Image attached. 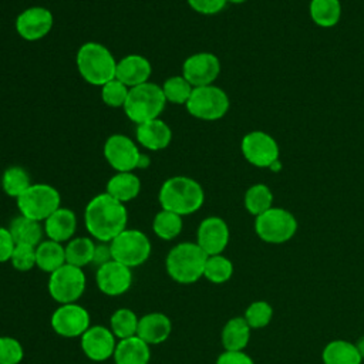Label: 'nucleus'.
<instances>
[{"label": "nucleus", "instance_id": "nucleus-1", "mask_svg": "<svg viewBox=\"0 0 364 364\" xmlns=\"http://www.w3.org/2000/svg\"><path fill=\"white\" fill-rule=\"evenodd\" d=\"M128 210L125 203L117 200L107 192L90 199L84 209V223L92 239L109 243L117 235L127 229Z\"/></svg>", "mask_w": 364, "mask_h": 364}, {"label": "nucleus", "instance_id": "nucleus-2", "mask_svg": "<svg viewBox=\"0 0 364 364\" xmlns=\"http://www.w3.org/2000/svg\"><path fill=\"white\" fill-rule=\"evenodd\" d=\"M158 200L162 209L185 216L202 208L205 192L198 181L178 175L164 181L158 192Z\"/></svg>", "mask_w": 364, "mask_h": 364}, {"label": "nucleus", "instance_id": "nucleus-3", "mask_svg": "<svg viewBox=\"0 0 364 364\" xmlns=\"http://www.w3.org/2000/svg\"><path fill=\"white\" fill-rule=\"evenodd\" d=\"M117 60L101 43L87 41L84 43L75 55V64L80 75L91 85L102 87L108 81L115 78Z\"/></svg>", "mask_w": 364, "mask_h": 364}, {"label": "nucleus", "instance_id": "nucleus-4", "mask_svg": "<svg viewBox=\"0 0 364 364\" xmlns=\"http://www.w3.org/2000/svg\"><path fill=\"white\" fill-rule=\"evenodd\" d=\"M208 255L196 242L175 245L165 257L168 276L179 284H192L203 277Z\"/></svg>", "mask_w": 364, "mask_h": 364}, {"label": "nucleus", "instance_id": "nucleus-5", "mask_svg": "<svg viewBox=\"0 0 364 364\" xmlns=\"http://www.w3.org/2000/svg\"><path fill=\"white\" fill-rule=\"evenodd\" d=\"M166 100L161 85L155 82H144L141 85L129 88L124 112L129 121L136 125L159 118L165 109Z\"/></svg>", "mask_w": 364, "mask_h": 364}, {"label": "nucleus", "instance_id": "nucleus-6", "mask_svg": "<svg viewBox=\"0 0 364 364\" xmlns=\"http://www.w3.org/2000/svg\"><path fill=\"white\" fill-rule=\"evenodd\" d=\"M16 200L20 215L37 222H44L61 206L60 192L48 183H31Z\"/></svg>", "mask_w": 364, "mask_h": 364}, {"label": "nucleus", "instance_id": "nucleus-7", "mask_svg": "<svg viewBox=\"0 0 364 364\" xmlns=\"http://www.w3.org/2000/svg\"><path fill=\"white\" fill-rule=\"evenodd\" d=\"M109 247L112 260H117L129 269L144 264L149 259L152 250L151 240L142 230L128 228L109 242Z\"/></svg>", "mask_w": 364, "mask_h": 364}, {"label": "nucleus", "instance_id": "nucleus-8", "mask_svg": "<svg viewBox=\"0 0 364 364\" xmlns=\"http://www.w3.org/2000/svg\"><path fill=\"white\" fill-rule=\"evenodd\" d=\"M229 105L228 94L213 84L193 87L192 94L185 104L186 111L202 121L220 119L228 112Z\"/></svg>", "mask_w": 364, "mask_h": 364}, {"label": "nucleus", "instance_id": "nucleus-9", "mask_svg": "<svg viewBox=\"0 0 364 364\" xmlns=\"http://www.w3.org/2000/svg\"><path fill=\"white\" fill-rule=\"evenodd\" d=\"M87 287V277L81 267L63 264L48 276V294L58 304L77 303Z\"/></svg>", "mask_w": 364, "mask_h": 364}, {"label": "nucleus", "instance_id": "nucleus-10", "mask_svg": "<svg viewBox=\"0 0 364 364\" xmlns=\"http://www.w3.org/2000/svg\"><path fill=\"white\" fill-rule=\"evenodd\" d=\"M255 230L266 243H284L290 240L297 230V220L289 210L283 208H270L256 216Z\"/></svg>", "mask_w": 364, "mask_h": 364}, {"label": "nucleus", "instance_id": "nucleus-11", "mask_svg": "<svg viewBox=\"0 0 364 364\" xmlns=\"http://www.w3.org/2000/svg\"><path fill=\"white\" fill-rule=\"evenodd\" d=\"M51 328L55 334L74 338L81 337L91 326V317L85 307L78 303L60 304L51 314Z\"/></svg>", "mask_w": 364, "mask_h": 364}, {"label": "nucleus", "instance_id": "nucleus-12", "mask_svg": "<svg viewBox=\"0 0 364 364\" xmlns=\"http://www.w3.org/2000/svg\"><path fill=\"white\" fill-rule=\"evenodd\" d=\"M102 154L105 161L117 172H132L139 168L141 151L138 145L127 135L114 134L107 138Z\"/></svg>", "mask_w": 364, "mask_h": 364}, {"label": "nucleus", "instance_id": "nucleus-13", "mask_svg": "<svg viewBox=\"0 0 364 364\" xmlns=\"http://www.w3.org/2000/svg\"><path fill=\"white\" fill-rule=\"evenodd\" d=\"M240 149L247 162L257 168H270L279 161V146L273 136L263 131H252L242 139Z\"/></svg>", "mask_w": 364, "mask_h": 364}, {"label": "nucleus", "instance_id": "nucleus-14", "mask_svg": "<svg viewBox=\"0 0 364 364\" xmlns=\"http://www.w3.org/2000/svg\"><path fill=\"white\" fill-rule=\"evenodd\" d=\"M53 13L43 6H33L23 10L16 18V31L26 41H38L53 28Z\"/></svg>", "mask_w": 364, "mask_h": 364}, {"label": "nucleus", "instance_id": "nucleus-15", "mask_svg": "<svg viewBox=\"0 0 364 364\" xmlns=\"http://www.w3.org/2000/svg\"><path fill=\"white\" fill-rule=\"evenodd\" d=\"M220 61L208 51H200L189 55L182 64V75L192 87L210 85L219 77Z\"/></svg>", "mask_w": 364, "mask_h": 364}, {"label": "nucleus", "instance_id": "nucleus-16", "mask_svg": "<svg viewBox=\"0 0 364 364\" xmlns=\"http://www.w3.org/2000/svg\"><path fill=\"white\" fill-rule=\"evenodd\" d=\"M95 283L105 296H121L131 289L132 269L117 260H109L97 267Z\"/></svg>", "mask_w": 364, "mask_h": 364}, {"label": "nucleus", "instance_id": "nucleus-17", "mask_svg": "<svg viewBox=\"0 0 364 364\" xmlns=\"http://www.w3.org/2000/svg\"><path fill=\"white\" fill-rule=\"evenodd\" d=\"M117 343V337L109 327L101 324L90 326L88 330L80 337V346L84 355L97 363L112 358Z\"/></svg>", "mask_w": 364, "mask_h": 364}, {"label": "nucleus", "instance_id": "nucleus-18", "mask_svg": "<svg viewBox=\"0 0 364 364\" xmlns=\"http://www.w3.org/2000/svg\"><path fill=\"white\" fill-rule=\"evenodd\" d=\"M229 226L219 216L205 218L196 230V243L208 255H220L229 243Z\"/></svg>", "mask_w": 364, "mask_h": 364}, {"label": "nucleus", "instance_id": "nucleus-19", "mask_svg": "<svg viewBox=\"0 0 364 364\" xmlns=\"http://www.w3.org/2000/svg\"><path fill=\"white\" fill-rule=\"evenodd\" d=\"M152 74V65L149 60L141 54H128L117 63L115 78L132 88L148 82Z\"/></svg>", "mask_w": 364, "mask_h": 364}, {"label": "nucleus", "instance_id": "nucleus-20", "mask_svg": "<svg viewBox=\"0 0 364 364\" xmlns=\"http://www.w3.org/2000/svg\"><path fill=\"white\" fill-rule=\"evenodd\" d=\"M43 223L44 235L47 239L60 243H67L71 240L77 230V216L74 210L64 206H60Z\"/></svg>", "mask_w": 364, "mask_h": 364}, {"label": "nucleus", "instance_id": "nucleus-21", "mask_svg": "<svg viewBox=\"0 0 364 364\" xmlns=\"http://www.w3.org/2000/svg\"><path fill=\"white\" fill-rule=\"evenodd\" d=\"M172 331L171 318L159 311L146 313L139 317L136 336L149 346H158L168 340Z\"/></svg>", "mask_w": 364, "mask_h": 364}, {"label": "nucleus", "instance_id": "nucleus-22", "mask_svg": "<svg viewBox=\"0 0 364 364\" xmlns=\"http://www.w3.org/2000/svg\"><path fill=\"white\" fill-rule=\"evenodd\" d=\"M135 138L148 151H161L171 144L172 131L161 118H155L136 125Z\"/></svg>", "mask_w": 364, "mask_h": 364}, {"label": "nucleus", "instance_id": "nucleus-23", "mask_svg": "<svg viewBox=\"0 0 364 364\" xmlns=\"http://www.w3.org/2000/svg\"><path fill=\"white\" fill-rule=\"evenodd\" d=\"M115 364H148L151 360V346L138 336L118 340L114 351Z\"/></svg>", "mask_w": 364, "mask_h": 364}, {"label": "nucleus", "instance_id": "nucleus-24", "mask_svg": "<svg viewBox=\"0 0 364 364\" xmlns=\"http://www.w3.org/2000/svg\"><path fill=\"white\" fill-rule=\"evenodd\" d=\"M250 330L245 317L236 316L229 318L220 333L223 348L228 351H243L249 344Z\"/></svg>", "mask_w": 364, "mask_h": 364}, {"label": "nucleus", "instance_id": "nucleus-25", "mask_svg": "<svg viewBox=\"0 0 364 364\" xmlns=\"http://www.w3.org/2000/svg\"><path fill=\"white\" fill-rule=\"evenodd\" d=\"M105 192L117 200L127 203L141 192V179L134 172H117L107 182Z\"/></svg>", "mask_w": 364, "mask_h": 364}, {"label": "nucleus", "instance_id": "nucleus-26", "mask_svg": "<svg viewBox=\"0 0 364 364\" xmlns=\"http://www.w3.org/2000/svg\"><path fill=\"white\" fill-rule=\"evenodd\" d=\"M63 264H65V247L63 243L46 239L36 246V267L50 274Z\"/></svg>", "mask_w": 364, "mask_h": 364}, {"label": "nucleus", "instance_id": "nucleus-27", "mask_svg": "<svg viewBox=\"0 0 364 364\" xmlns=\"http://www.w3.org/2000/svg\"><path fill=\"white\" fill-rule=\"evenodd\" d=\"M9 230L16 245L21 243V245L37 246L43 240V235H44V228L41 226V222L33 220L23 215H18L14 219H11L9 225Z\"/></svg>", "mask_w": 364, "mask_h": 364}, {"label": "nucleus", "instance_id": "nucleus-28", "mask_svg": "<svg viewBox=\"0 0 364 364\" xmlns=\"http://www.w3.org/2000/svg\"><path fill=\"white\" fill-rule=\"evenodd\" d=\"M324 364H361L363 358L354 343L347 340L330 341L321 353Z\"/></svg>", "mask_w": 364, "mask_h": 364}, {"label": "nucleus", "instance_id": "nucleus-29", "mask_svg": "<svg viewBox=\"0 0 364 364\" xmlns=\"http://www.w3.org/2000/svg\"><path fill=\"white\" fill-rule=\"evenodd\" d=\"M65 263L84 267L92 263L95 242L92 237L88 236H77L68 240L65 245Z\"/></svg>", "mask_w": 364, "mask_h": 364}, {"label": "nucleus", "instance_id": "nucleus-30", "mask_svg": "<svg viewBox=\"0 0 364 364\" xmlns=\"http://www.w3.org/2000/svg\"><path fill=\"white\" fill-rule=\"evenodd\" d=\"M310 16L320 27L328 28L336 26L341 17L340 0H311Z\"/></svg>", "mask_w": 364, "mask_h": 364}, {"label": "nucleus", "instance_id": "nucleus-31", "mask_svg": "<svg viewBox=\"0 0 364 364\" xmlns=\"http://www.w3.org/2000/svg\"><path fill=\"white\" fill-rule=\"evenodd\" d=\"M182 216L165 209H161L152 220V230L162 240H173L178 237L182 232Z\"/></svg>", "mask_w": 364, "mask_h": 364}, {"label": "nucleus", "instance_id": "nucleus-32", "mask_svg": "<svg viewBox=\"0 0 364 364\" xmlns=\"http://www.w3.org/2000/svg\"><path fill=\"white\" fill-rule=\"evenodd\" d=\"M31 185L30 173L20 165L9 166L1 176V189L6 195L11 198H18Z\"/></svg>", "mask_w": 364, "mask_h": 364}, {"label": "nucleus", "instance_id": "nucleus-33", "mask_svg": "<svg viewBox=\"0 0 364 364\" xmlns=\"http://www.w3.org/2000/svg\"><path fill=\"white\" fill-rule=\"evenodd\" d=\"M139 317L128 307L117 309L109 317V330L114 333L117 340L136 336Z\"/></svg>", "mask_w": 364, "mask_h": 364}, {"label": "nucleus", "instance_id": "nucleus-34", "mask_svg": "<svg viewBox=\"0 0 364 364\" xmlns=\"http://www.w3.org/2000/svg\"><path fill=\"white\" fill-rule=\"evenodd\" d=\"M273 205V193L269 186L263 183H256L250 186L245 193V208L249 213L259 216L269 210Z\"/></svg>", "mask_w": 364, "mask_h": 364}, {"label": "nucleus", "instance_id": "nucleus-35", "mask_svg": "<svg viewBox=\"0 0 364 364\" xmlns=\"http://www.w3.org/2000/svg\"><path fill=\"white\" fill-rule=\"evenodd\" d=\"M233 274V263L226 256L212 255L208 256L203 270V277L215 284L226 283Z\"/></svg>", "mask_w": 364, "mask_h": 364}, {"label": "nucleus", "instance_id": "nucleus-36", "mask_svg": "<svg viewBox=\"0 0 364 364\" xmlns=\"http://www.w3.org/2000/svg\"><path fill=\"white\" fill-rule=\"evenodd\" d=\"M162 92L165 95L166 102L172 104H186L193 87L188 82V80L181 74V75H172L164 81L161 85Z\"/></svg>", "mask_w": 364, "mask_h": 364}, {"label": "nucleus", "instance_id": "nucleus-37", "mask_svg": "<svg viewBox=\"0 0 364 364\" xmlns=\"http://www.w3.org/2000/svg\"><path fill=\"white\" fill-rule=\"evenodd\" d=\"M243 317L250 328H263L272 321L273 307L264 300H257L247 306Z\"/></svg>", "mask_w": 364, "mask_h": 364}, {"label": "nucleus", "instance_id": "nucleus-38", "mask_svg": "<svg viewBox=\"0 0 364 364\" xmlns=\"http://www.w3.org/2000/svg\"><path fill=\"white\" fill-rule=\"evenodd\" d=\"M129 87L114 78L101 87V100L111 108H124Z\"/></svg>", "mask_w": 364, "mask_h": 364}, {"label": "nucleus", "instance_id": "nucleus-39", "mask_svg": "<svg viewBox=\"0 0 364 364\" xmlns=\"http://www.w3.org/2000/svg\"><path fill=\"white\" fill-rule=\"evenodd\" d=\"M24 357L21 343L11 336H0V364H20Z\"/></svg>", "mask_w": 364, "mask_h": 364}, {"label": "nucleus", "instance_id": "nucleus-40", "mask_svg": "<svg viewBox=\"0 0 364 364\" xmlns=\"http://www.w3.org/2000/svg\"><path fill=\"white\" fill-rule=\"evenodd\" d=\"M18 272H28L36 267V246L17 243L9 260Z\"/></svg>", "mask_w": 364, "mask_h": 364}, {"label": "nucleus", "instance_id": "nucleus-41", "mask_svg": "<svg viewBox=\"0 0 364 364\" xmlns=\"http://www.w3.org/2000/svg\"><path fill=\"white\" fill-rule=\"evenodd\" d=\"M192 10L200 14H216L222 11L228 0H186Z\"/></svg>", "mask_w": 364, "mask_h": 364}, {"label": "nucleus", "instance_id": "nucleus-42", "mask_svg": "<svg viewBox=\"0 0 364 364\" xmlns=\"http://www.w3.org/2000/svg\"><path fill=\"white\" fill-rule=\"evenodd\" d=\"M14 246H16V242H14L9 228L0 226V263L10 260Z\"/></svg>", "mask_w": 364, "mask_h": 364}, {"label": "nucleus", "instance_id": "nucleus-43", "mask_svg": "<svg viewBox=\"0 0 364 364\" xmlns=\"http://www.w3.org/2000/svg\"><path fill=\"white\" fill-rule=\"evenodd\" d=\"M216 364H255L252 357L245 351H228L219 354Z\"/></svg>", "mask_w": 364, "mask_h": 364}, {"label": "nucleus", "instance_id": "nucleus-44", "mask_svg": "<svg viewBox=\"0 0 364 364\" xmlns=\"http://www.w3.org/2000/svg\"><path fill=\"white\" fill-rule=\"evenodd\" d=\"M109 260H112L109 243L97 242L95 243V250H94V257H92V264H97V267H98V266H101V264H104Z\"/></svg>", "mask_w": 364, "mask_h": 364}, {"label": "nucleus", "instance_id": "nucleus-45", "mask_svg": "<svg viewBox=\"0 0 364 364\" xmlns=\"http://www.w3.org/2000/svg\"><path fill=\"white\" fill-rule=\"evenodd\" d=\"M355 347H357V350H358V353H360L361 358L364 360V337H360V338L357 340Z\"/></svg>", "mask_w": 364, "mask_h": 364}, {"label": "nucleus", "instance_id": "nucleus-46", "mask_svg": "<svg viewBox=\"0 0 364 364\" xmlns=\"http://www.w3.org/2000/svg\"><path fill=\"white\" fill-rule=\"evenodd\" d=\"M246 0H228V3H235V4H239V3H245Z\"/></svg>", "mask_w": 364, "mask_h": 364}]
</instances>
